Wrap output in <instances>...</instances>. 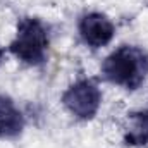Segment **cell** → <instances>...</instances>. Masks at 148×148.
Wrapping results in <instances>:
<instances>
[{
    "mask_svg": "<svg viewBox=\"0 0 148 148\" xmlns=\"http://www.w3.org/2000/svg\"><path fill=\"white\" fill-rule=\"evenodd\" d=\"M24 129V117L23 112L16 107V103L5 97L0 95V138L10 140L17 138Z\"/></svg>",
    "mask_w": 148,
    "mask_h": 148,
    "instance_id": "5",
    "label": "cell"
},
{
    "mask_svg": "<svg viewBox=\"0 0 148 148\" xmlns=\"http://www.w3.org/2000/svg\"><path fill=\"white\" fill-rule=\"evenodd\" d=\"M79 35L88 47L102 48L112 41L115 28L107 16L100 12H90L84 14L79 21Z\"/></svg>",
    "mask_w": 148,
    "mask_h": 148,
    "instance_id": "4",
    "label": "cell"
},
{
    "mask_svg": "<svg viewBox=\"0 0 148 148\" xmlns=\"http://www.w3.org/2000/svg\"><path fill=\"white\" fill-rule=\"evenodd\" d=\"M50 38L48 28L38 17H21L17 23V33L9 50L14 57L28 66H40L47 60Z\"/></svg>",
    "mask_w": 148,
    "mask_h": 148,
    "instance_id": "2",
    "label": "cell"
},
{
    "mask_svg": "<svg viewBox=\"0 0 148 148\" xmlns=\"http://www.w3.org/2000/svg\"><path fill=\"white\" fill-rule=\"evenodd\" d=\"M129 127L124 134V143L127 147H145L148 145V110L129 114Z\"/></svg>",
    "mask_w": 148,
    "mask_h": 148,
    "instance_id": "6",
    "label": "cell"
},
{
    "mask_svg": "<svg viewBox=\"0 0 148 148\" xmlns=\"http://www.w3.org/2000/svg\"><path fill=\"white\" fill-rule=\"evenodd\" d=\"M2 59H3V50L0 48V64H2Z\"/></svg>",
    "mask_w": 148,
    "mask_h": 148,
    "instance_id": "7",
    "label": "cell"
},
{
    "mask_svg": "<svg viewBox=\"0 0 148 148\" xmlns=\"http://www.w3.org/2000/svg\"><path fill=\"white\" fill-rule=\"evenodd\" d=\"M100 103L102 91L90 79H81L71 84L62 95V105L67 109L69 114H73L76 119L81 121L93 119L100 109Z\"/></svg>",
    "mask_w": 148,
    "mask_h": 148,
    "instance_id": "3",
    "label": "cell"
},
{
    "mask_svg": "<svg viewBox=\"0 0 148 148\" xmlns=\"http://www.w3.org/2000/svg\"><path fill=\"white\" fill-rule=\"evenodd\" d=\"M102 74L124 90H138L148 77V53L133 45H122L103 60Z\"/></svg>",
    "mask_w": 148,
    "mask_h": 148,
    "instance_id": "1",
    "label": "cell"
}]
</instances>
